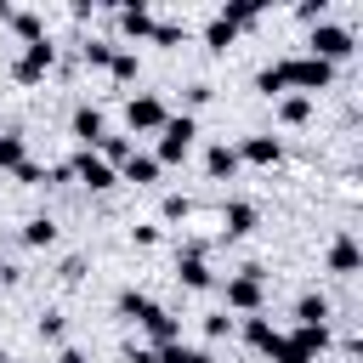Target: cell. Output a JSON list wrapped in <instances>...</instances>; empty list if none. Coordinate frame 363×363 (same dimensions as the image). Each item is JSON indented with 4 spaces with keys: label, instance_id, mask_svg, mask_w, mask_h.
Segmentation results:
<instances>
[{
    "label": "cell",
    "instance_id": "6da1fadb",
    "mask_svg": "<svg viewBox=\"0 0 363 363\" xmlns=\"http://www.w3.org/2000/svg\"><path fill=\"white\" fill-rule=\"evenodd\" d=\"M278 79H284V91H301V96H318V91H323V85L335 79V68L301 51V57H284V62H278Z\"/></svg>",
    "mask_w": 363,
    "mask_h": 363
},
{
    "label": "cell",
    "instance_id": "7a4b0ae2",
    "mask_svg": "<svg viewBox=\"0 0 363 363\" xmlns=\"http://www.w3.org/2000/svg\"><path fill=\"white\" fill-rule=\"evenodd\" d=\"M193 136H199V119L193 113H170L164 125H159V164H176V159H187L193 153Z\"/></svg>",
    "mask_w": 363,
    "mask_h": 363
},
{
    "label": "cell",
    "instance_id": "3957f363",
    "mask_svg": "<svg viewBox=\"0 0 363 363\" xmlns=\"http://www.w3.org/2000/svg\"><path fill=\"white\" fill-rule=\"evenodd\" d=\"M51 62H57V45H51V40H34V45H23V51L11 57V79H17V85H40V79L51 74Z\"/></svg>",
    "mask_w": 363,
    "mask_h": 363
},
{
    "label": "cell",
    "instance_id": "277c9868",
    "mask_svg": "<svg viewBox=\"0 0 363 363\" xmlns=\"http://www.w3.org/2000/svg\"><path fill=\"white\" fill-rule=\"evenodd\" d=\"M306 57H318V62H340V57H352V34L340 28V23H318L312 34H306Z\"/></svg>",
    "mask_w": 363,
    "mask_h": 363
},
{
    "label": "cell",
    "instance_id": "5b68a950",
    "mask_svg": "<svg viewBox=\"0 0 363 363\" xmlns=\"http://www.w3.org/2000/svg\"><path fill=\"white\" fill-rule=\"evenodd\" d=\"M261 301H267V289H261V267H244L238 278H227V312H261Z\"/></svg>",
    "mask_w": 363,
    "mask_h": 363
},
{
    "label": "cell",
    "instance_id": "8992f818",
    "mask_svg": "<svg viewBox=\"0 0 363 363\" xmlns=\"http://www.w3.org/2000/svg\"><path fill=\"white\" fill-rule=\"evenodd\" d=\"M68 182H79V187H91V193H108L119 176H113V170H108V164H102L91 147H79V153L68 159Z\"/></svg>",
    "mask_w": 363,
    "mask_h": 363
},
{
    "label": "cell",
    "instance_id": "52a82bcc",
    "mask_svg": "<svg viewBox=\"0 0 363 363\" xmlns=\"http://www.w3.org/2000/svg\"><path fill=\"white\" fill-rule=\"evenodd\" d=\"M164 119H170V108H164L153 91H142V96H130V102H125V125H130L136 136H142V130H159Z\"/></svg>",
    "mask_w": 363,
    "mask_h": 363
},
{
    "label": "cell",
    "instance_id": "ba28073f",
    "mask_svg": "<svg viewBox=\"0 0 363 363\" xmlns=\"http://www.w3.org/2000/svg\"><path fill=\"white\" fill-rule=\"evenodd\" d=\"M233 153H238V164H261V170L284 159V147H278V136H244V142H238Z\"/></svg>",
    "mask_w": 363,
    "mask_h": 363
},
{
    "label": "cell",
    "instance_id": "9c48e42d",
    "mask_svg": "<svg viewBox=\"0 0 363 363\" xmlns=\"http://www.w3.org/2000/svg\"><path fill=\"white\" fill-rule=\"evenodd\" d=\"M159 170H164V164H159L153 153H130L113 176H119V182H130V187H153V182H159Z\"/></svg>",
    "mask_w": 363,
    "mask_h": 363
},
{
    "label": "cell",
    "instance_id": "30bf717a",
    "mask_svg": "<svg viewBox=\"0 0 363 363\" xmlns=\"http://www.w3.org/2000/svg\"><path fill=\"white\" fill-rule=\"evenodd\" d=\"M255 221H261V216H255V204H250V199H233V204H221V233H227V238H244V233H255Z\"/></svg>",
    "mask_w": 363,
    "mask_h": 363
},
{
    "label": "cell",
    "instance_id": "8fae6325",
    "mask_svg": "<svg viewBox=\"0 0 363 363\" xmlns=\"http://www.w3.org/2000/svg\"><path fill=\"white\" fill-rule=\"evenodd\" d=\"M0 17H6V23L17 28V34H23V45H34V40H45V23H40V11H23V6H6Z\"/></svg>",
    "mask_w": 363,
    "mask_h": 363
},
{
    "label": "cell",
    "instance_id": "7c38bea8",
    "mask_svg": "<svg viewBox=\"0 0 363 363\" xmlns=\"http://www.w3.org/2000/svg\"><path fill=\"white\" fill-rule=\"evenodd\" d=\"M74 136H79L85 147H96V142L108 136V130H102V108H91V102H85V108H74Z\"/></svg>",
    "mask_w": 363,
    "mask_h": 363
},
{
    "label": "cell",
    "instance_id": "4fadbf2b",
    "mask_svg": "<svg viewBox=\"0 0 363 363\" xmlns=\"http://www.w3.org/2000/svg\"><path fill=\"white\" fill-rule=\"evenodd\" d=\"M357 267H363V250H357V244L340 233V238L329 244V272H357Z\"/></svg>",
    "mask_w": 363,
    "mask_h": 363
},
{
    "label": "cell",
    "instance_id": "5bb4252c",
    "mask_svg": "<svg viewBox=\"0 0 363 363\" xmlns=\"http://www.w3.org/2000/svg\"><path fill=\"white\" fill-rule=\"evenodd\" d=\"M176 278H182L187 289H210V284H216L210 267H204V255H176Z\"/></svg>",
    "mask_w": 363,
    "mask_h": 363
},
{
    "label": "cell",
    "instance_id": "9a60e30c",
    "mask_svg": "<svg viewBox=\"0 0 363 363\" xmlns=\"http://www.w3.org/2000/svg\"><path fill=\"white\" fill-rule=\"evenodd\" d=\"M119 28L130 34V40H147V28H153V11L136 0V6H119Z\"/></svg>",
    "mask_w": 363,
    "mask_h": 363
},
{
    "label": "cell",
    "instance_id": "2e32d148",
    "mask_svg": "<svg viewBox=\"0 0 363 363\" xmlns=\"http://www.w3.org/2000/svg\"><path fill=\"white\" fill-rule=\"evenodd\" d=\"M204 170L221 182V176H238V153H233V142H216L210 153H204Z\"/></svg>",
    "mask_w": 363,
    "mask_h": 363
},
{
    "label": "cell",
    "instance_id": "e0dca14e",
    "mask_svg": "<svg viewBox=\"0 0 363 363\" xmlns=\"http://www.w3.org/2000/svg\"><path fill=\"white\" fill-rule=\"evenodd\" d=\"M119 312H125L130 323H147V318L159 312V301H153V295H142V289H125V295H119Z\"/></svg>",
    "mask_w": 363,
    "mask_h": 363
},
{
    "label": "cell",
    "instance_id": "ac0fdd59",
    "mask_svg": "<svg viewBox=\"0 0 363 363\" xmlns=\"http://www.w3.org/2000/svg\"><path fill=\"white\" fill-rule=\"evenodd\" d=\"M142 329H147V340H153V346H170V340H182V323H176V318H170L164 306H159V312H153V318H147Z\"/></svg>",
    "mask_w": 363,
    "mask_h": 363
},
{
    "label": "cell",
    "instance_id": "d6986e66",
    "mask_svg": "<svg viewBox=\"0 0 363 363\" xmlns=\"http://www.w3.org/2000/svg\"><path fill=\"white\" fill-rule=\"evenodd\" d=\"M153 363H216V357H210V352H199V346L170 340V346H153Z\"/></svg>",
    "mask_w": 363,
    "mask_h": 363
},
{
    "label": "cell",
    "instance_id": "ffe728a7",
    "mask_svg": "<svg viewBox=\"0 0 363 363\" xmlns=\"http://www.w3.org/2000/svg\"><path fill=\"white\" fill-rule=\"evenodd\" d=\"M278 119H284V125H306V119H312V96H301V91L278 96Z\"/></svg>",
    "mask_w": 363,
    "mask_h": 363
},
{
    "label": "cell",
    "instance_id": "44dd1931",
    "mask_svg": "<svg viewBox=\"0 0 363 363\" xmlns=\"http://www.w3.org/2000/svg\"><path fill=\"white\" fill-rule=\"evenodd\" d=\"M23 244H34V250L57 244V221H51V216H34V221H23Z\"/></svg>",
    "mask_w": 363,
    "mask_h": 363
},
{
    "label": "cell",
    "instance_id": "7402d4cb",
    "mask_svg": "<svg viewBox=\"0 0 363 363\" xmlns=\"http://www.w3.org/2000/svg\"><path fill=\"white\" fill-rule=\"evenodd\" d=\"M233 40H238V28H233L227 17H210V23H204V45H210V51H227Z\"/></svg>",
    "mask_w": 363,
    "mask_h": 363
},
{
    "label": "cell",
    "instance_id": "603a6c76",
    "mask_svg": "<svg viewBox=\"0 0 363 363\" xmlns=\"http://www.w3.org/2000/svg\"><path fill=\"white\" fill-rule=\"evenodd\" d=\"M272 335H278V329H272V318H261V312H250V318H244V340H250L255 352H267V340H272Z\"/></svg>",
    "mask_w": 363,
    "mask_h": 363
},
{
    "label": "cell",
    "instance_id": "cb8c5ba5",
    "mask_svg": "<svg viewBox=\"0 0 363 363\" xmlns=\"http://www.w3.org/2000/svg\"><path fill=\"white\" fill-rule=\"evenodd\" d=\"M23 159H28V142H23L17 130H6V136H0V170H17Z\"/></svg>",
    "mask_w": 363,
    "mask_h": 363
},
{
    "label": "cell",
    "instance_id": "d4e9b609",
    "mask_svg": "<svg viewBox=\"0 0 363 363\" xmlns=\"http://www.w3.org/2000/svg\"><path fill=\"white\" fill-rule=\"evenodd\" d=\"M216 17H227L233 28H244V23H255V17H261V6H255V0H227Z\"/></svg>",
    "mask_w": 363,
    "mask_h": 363
},
{
    "label": "cell",
    "instance_id": "484cf974",
    "mask_svg": "<svg viewBox=\"0 0 363 363\" xmlns=\"http://www.w3.org/2000/svg\"><path fill=\"white\" fill-rule=\"evenodd\" d=\"M295 318H301V323H329V301H323V295H301V301H295Z\"/></svg>",
    "mask_w": 363,
    "mask_h": 363
},
{
    "label": "cell",
    "instance_id": "4316f807",
    "mask_svg": "<svg viewBox=\"0 0 363 363\" xmlns=\"http://www.w3.org/2000/svg\"><path fill=\"white\" fill-rule=\"evenodd\" d=\"M136 68H142V62H136V51H113V57H108V74H113L119 85H130V79H136Z\"/></svg>",
    "mask_w": 363,
    "mask_h": 363
},
{
    "label": "cell",
    "instance_id": "83f0119b",
    "mask_svg": "<svg viewBox=\"0 0 363 363\" xmlns=\"http://www.w3.org/2000/svg\"><path fill=\"white\" fill-rule=\"evenodd\" d=\"M159 216H164V221H187V216H193V199H187V193H164Z\"/></svg>",
    "mask_w": 363,
    "mask_h": 363
},
{
    "label": "cell",
    "instance_id": "f1b7e54d",
    "mask_svg": "<svg viewBox=\"0 0 363 363\" xmlns=\"http://www.w3.org/2000/svg\"><path fill=\"white\" fill-rule=\"evenodd\" d=\"M255 91H261V96H289V91H284V79H278V62H267V68L255 74Z\"/></svg>",
    "mask_w": 363,
    "mask_h": 363
},
{
    "label": "cell",
    "instance_id": "f546056e",
    "mask_svg": "<svg viewBox=\"0 0 363 363\" xmlns=\"http://www.w3.org/2000/svg\"><path fill=\"white\" fill-rule=\"evenodd\" d=\"M182 34H187V23H153V28H147V40H153V45H176Z\"/></svg>",
    "mask_w": 363,
    "mask_h": 363
},
{
    "label": "cell",
    "instance_id": "4dcf8cb0",
    "mask_svg": "<svg viewBox=\"0 0 363 363\" xmlns=\"http://www.w3.org/2000/svg\"><path fill=\"white\" fill-rule=\"evenodd\" d=\"M11 176H17L23 187H45V182H51V176H45V164H34V159H23V164H17Z\"/></svg>",
    "mask_w": 363,
    "mask_h": 363
},
{
    "label": "cell",
    "instance_id": "1f68e13d",
    "mask_svg": "<svg viewBox=\"0 0 363 363\" xmlns=\"http://www.w3.org/2000/svg\"><path fill=\"white\" fill-rule=\"evenodd\" d=\"M295 17H301V23H312V28H318V23H323V17H329V0H301V6H295Z\"/></svg>",
    "mask_w": 363,
    "mask_h": 363
},
{
    "label": "cell",
    "instance_id": "d6a6232c",
    "mask_svg": "<svg viewBox=\"0 0 363 363\" xmlns=\"http://www.w3.org/2000/svg\"><path fill=\"white\" fill-rule=\"evenodd\" d=\"M79 57H85V62H96V68H108V57H113V45H108V40H91V45L79 51Z\"/></svg>",
    "mask_w": 363,
    "mask_h": 363
},
{
    "label": "cell",
    "instance_id": "836d02e7",
    "mask_svg": "<svg viewBox=\"0 0 363 363\" xmlns=\"http://www.w3.org/2000/svg\"><path fill=\"white\" fill-rule=\"evenodd\" d=\"M204 335H210V340L233 335V318H227V312H210V318H204Z\"/></svg>",
    "mask_w": 363,
    "mask_h": 363
},
{
    "label": "cell",
    "instance_id": "e575fe53",
    "mask_svg": "<svg viewBox=\"0 0 363 363\" xmlns=\"http://www.w3.org/2000/svg\"><path fill=\"white\" fill-rule=\"evenodd\" d=\"M34 329H40V340H62V318H57V312H45Z\"/></svg>",
    "mask_w": 363,
    "mask_h": 363
},
{
    "label": "cell",
    "instance_id": "d590c367",
    "mask_svg": "<svg viewBox=\"0 0 363 363\" xmlns=\"http://www.w3.org/2000/svg\"><path fill=\"white\" fill-rule=\"evenodd\" d=\"M130 244H142V250H147V244H159V227H153V221H142V227H130Z\"/></svg>",
    "mask_w": 363,
    "mask_h": 363
},
{
    "label": "cell",
    "instance_id": "8d00e7d4",
    "mask_svg": "<svg viewBox=\"0 0 363 363\" xmlns=\"http://www.w3.org/2000/svg\"><path fill=\"white\" fill-rule=\"evenodd\" d=\"M62 278H68V284H74V278H85V261H79V255H68V261H62Z\"/></svg>",
    "mask_w": 363,
    "mask_h": 363
},
{
    "label": "cell",
    "instance_id": "74e56055",
    "mask_svg": "<svg viewBox=\"0 0 363 363\" xmlns=\"http://www.w3.org/2000/svg\"><path fill=\"white\" fill-rule=\"evenodd\" d=\"M125 363H153V346H125Z\"/></svg>",
    "mask_w": 363,
    "mask_h": 363
},
{
    "label": "cell",
    "instance_id": "f35d334b",
    "mask_svg": "<svg viewBox=\"0 0 363 363\" xmlns=\"http://www.w3.org/2000/svg\"><path fill=\"white\" fill-rule=\"evenodd\" d=\"M11 278H17V272H11V267H6V255H0V284H11Z\"/></svg>",
    "mask_w": 363,
    "mask_h": 363
},
{
    "label": "cell",
    "instance_id": "ab89813d",
    "mask_svg": "<svg viewBox=\"0 0 363 363\" xmlns=\"http://www.w3.org/2000/svg\"><path fill=\"white\" fill-rule=\"evenodd\" d=\"M57 363H85V357H79V352H62V357H57Z\"/></svg>",
    "mask_w": 363,
    "mask_h": 363
},
{
    "label": "cell",
    "instance_id": "60d3db41",
    "mask_svg": "<svg viewBox=\"0 0 363 363\" xmlns=\"http://www.w3.org/2000/svg\"><path fill=\"white\" fill-rule=\"evenodd\" d=\"M0 363H6V352H0Z\"/></svg>",
    "mask_w": 363,
    "mask_h": 363
}]
</instances>
